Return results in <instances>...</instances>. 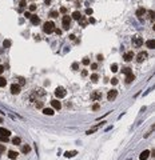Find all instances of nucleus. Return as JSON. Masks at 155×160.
Wrapping results in <instances>:
<instances>
[{
    "label": "nucleus",
    "instance_id": "nucleus-37",
    "mask_svg": "<svg viewBox=\"0 0 155 160\" xmlns=\"http://www.w3.org/2000/svg\"><path fill=\"white\" fill-rule=\"evenodd\" d=\"M24 16L27 17V19H31V16H32V15H31L29 12H25V13H24Z\"/></svg>",
    "mask_w": 155,
    "mask_h": 160
},
{
    "label": "nucleus",
    "instance_id": "nucleus-19",
    "mask_svg": "<svg viewBox=\"0 0 155 160\" xmlns=\"http://www.w3.org/2000/svg\"><path fill=\"white\" fill-rule=\"evenodd\" d=\"M144 13H146V9L144 8H139L138 11H136V15H138V16H142V15H144Z\"/></svg>",
    "mask_w": 155,
    "mask_h": 160
},
{
    "label": "nucleus",
    "instance_id": "nucleus-32",
    "mask_svg": "<svg viewBox=\"0 0 155 160\" xmlns=\"http://www.w3.org/2000/svg\"><path fill=\"white\" fill-rule=\"evenodd\" d=\"M49 15H51V17H57V12H55V11H52Z\"/></svg>",
    "mask_w": 155,
    "mask_h": 160
},
{
    "label": "nucleus",
    "instance_id": "nucleus-42",
    "mask_svg": "<svg viewBox=\"0 0 155 160\" xmlns=\"http://www.w3.org/2000/svg\"><path fill=\"white\" fill-rule=\"evenodd\" d=\"M82 76H87V71H82Z\"/></svg>",
    "mask_w": 155,
    "mask_h": 160
},
{
    "label": "nucleus",
    "instance_id": "nucleus-27",
    "mask_svg": "<svg viewBox=\"0 0 155 160\" xmlns=\"http://www.w3.org/2000/svg\"><path fill=\"white\" fill-rule=\"evenodd\" d=\"M111 71H112V72H116V71H118V64H112V66H111Z\"/></svg>",
    "mask_w": 155,
    "mask_h": 160
},
{
    "label": "nucleus",
    "instance_id": "nucleus-26",
    "mask_svg": "<svg viewBox=\"0 0 155 160\" xmlns=\"http://www.w3.org/2000/svg\"><path fill=\"white\" fill-rule=\"evenodd\" d=\"M4 48H9V47H11V41L9 40H4Z\"/></svg>",
    "mask_w": 155,
    "mask_h": 160
},
{
    "label": "nucleus",
    "instance_id": "nucleus-29",
    "mask_svg": "<svg viewBox=\"0 0 155 160\" xmlns=\"http://www.w3.org/2000/svg\"><path fill=\"white\" fill-rule=\"evenodd\" d=\"M79 20H80V24H82V25H86L87 24V21H86V19H84V17H80Z\"/></svg>",
    "mask_w": 155,
    "mask_h": 160
},
{
    "label": "nucleus",
    "instance_id": "nucleus-40",
    "mask_svg": "<svg viewBox=\"0 0 155 160\" xmlns=\"http://www.w3.org/2000/svg\"><path fill=\"white\" fill-rule=\"evenodd\" d=\"M3 72H4V67H3V66H0V75L3 74Z\"/></svg>",
    "mask_w": 155,
    "mask_h": 160
},
{
    "label": "nucleus",
    "instance_id": "nucleus-18",
    "mask_svg": "<svg viewBox=\"0 0 155 160\" xmlns=\"http://www.w3.org/2000/svg\"><path fill=\"white\" fill-rule=\"evenodd\" d=\"M72 17L75 19V20H79V19L82 17V15H80V12H78V11H75V12L72 13Z\"/></svg>",
    "mask_w": 155,
    "mask_h": 160
},
{
    "label": "nucleus",
    "instance_id": "nucleus-45",
    "mask_svg": "<svg viewBox=\"0 0 155 160\" xmlns=\"http://www.w3.org/2000/svg\"><path fill=\"white\" fill-rule=\"evenodd\" d=\"M0 123H3V119H1V117H0Z\"/></svg>",
    "mask_w": 155,
    "mask_h": 160
},
{
    "label": "nucleus",
    "instance_id": "nucleus-3",
    "mask_svg": "<svg viewBox=\"0 0 155 160\" xmlns=\"http://www.w3.org/2000/svg\"><path fill=\"white\" fill-rule=\"evenodd\" d=\"M142 44H143V39H142V37H138V36L132 37V45H134L135 48H139Z\"/></svg>",
    "mask_w": 155,
    "mask_h": 160
},
{
    "label": "nucleus",
    "instance_id": "nucleus-35",
    "mask_svg": "<svg viewBox=\"0 0 155 160\" xmlns=\"http://www.w3.org/2000/svg\"><path fill=\"white\" fill-rule=\"evenodd\" d=\"M86 13H87V15H92V9H91V8H87V9H86Z\"/></svg>",
    "mask_w": 155,
    "mask_h": 160
},
{
    "label": "nucleus",
    "instance_id": "nucleus-28",
    "mask_svg": "<svg viewBox=\"0 0 155 160\" xmlns=\"http://www.w3.org/2000/svg\"><path fill=\"white\" fill-rule=\"evenodd\" d=\"M98 79H99V76H98V75H96V74H94V75H92V76H91V80H92V82H96Z\"/></svg>",
    "mask_w": 155,
    "mask_h": 160
},
{
    "label": "nucleus",
    "instance_id": "nucleus-16",
    "mask_svg": "<svg viewBox=\"0 0 155 160\" xmlns=\"http://www.w3.org/2000/svg\"><path fill=\"white\" fill-rule=\"evenodd\" d=\"M102 98V94L100 92H94V94L91 95V99H94V100H98V99Z\"/></svg>",
    "mask_w": 155,
    "mask_h": 160
},
{
    "label": "nucleus",
    "instance_id": "nucleus-9",
    "mask_svg": "<svg viewBox=\"0 0 155 160\" xmlns=\"http://www.w3.org/2000/svg\"><path fill=\"white\" fill-rule=\"evenodd\" d=\"M51 105H52L53 109H60V108H61L60 101H57V100H52V101H51Z\"/></svg>",
    "mask_w": 155,
    "mask_h": 160
},
{
    "label": "nucleus",
    "instance_id": "nucleus-39",
    "mask_svg": "<svg viewBox=\"0 0 155 160\" xmlns=\"http://www.w3.org/2000/svg\"><path fill=\"white\" fill-rule=\"evenodd\" d=\"M91 68H92V70H96V68H98V66L94 63V64H91Z\"/></svg>",
    "mask_w": 155,
    "mask_h": 160
},
{
    "label": "nucleus",
    "instance_id": "nucleus-33",
    "mask_svg": "<svg viewBox=\"0 0 155 160\" xmlns=\"http://www.w3.org/2000/svg\"><path fill=\"white\" fill-rule=\"evenodd\" d=\"M111 83H112V84H114V86H115V84H118V79H116V78L111 79Z\"/></svg>",
    "mask_w": 155,
    "mask_h": 160
},
{
    "label": "nucleus",
    "instance_id": "nucleus-5",
    "mask_svg": "<svg viewBox=\"0 0 155 160\" xmlns=\"http://www.w3.org/2000/svg\"><path fill=\"white\" fill-rule=\"evenodd\" d=\"M123 59H124L126 62H131V60L134 59V52H132V51L126 52V53H124V56H123Z\"/></svg>",
    "mask_w": 155,
    "mask_h": 160
},
{
    "label": "nucleus",
    "instance_id": "nucleus-41",
    "mask_svg": "<svg viewBox=\"0 0 155 160\" xmlns=\"http://www.w3.org/2000/svg\"><path fill=\"white\" fill-rule=\"evenodd\" d=\"M72 68H73V70H78V64H76V63H73V64H72Z\"/></svg>",
    "mask_w": 155,
    "mask_h": 160
},
{
    "label": "nucleus",
    "instance_id": "nucleus-11",
    "mask_svg": "<svg viewBox=\"0 0 155 160\" xmlns=\"http://www.w3.org/2000/svg\"><path fill=\"white\" fill-rule=\"evenodd\" d=\"M134 80H135V76L132 75V72L126 75V83H131V82H134Z\"/></svg>",
    "mask_w": 155,
    "mask_h": 160
},
{
    "label": "nucleus",
    "instance_id": "nucleus-15",
    "mask_svg": "<svg viewBox=\"0 0 155 160\" xmlns=\"http://www.w3.org/2000/svg\"><path fill=\"white\" fill-rule=\"evenodd\" d=\"M43 113H44V115H53V109L52 108H44V109H43Z\"/></svg>",
    "mask_w": 155,
    "mask_h": 160
},
{
    "label": "nucleus",
    "instance_id": "nucleus-24",
    "mask_svg": "<svg viewBox=\"0 0 155 160\" xmlns=\"http://www.w3.org/2000/svg\"><path fill=\"white\" fill-rule=\"evenodd\" d=\"M0 141L7 143V141H8V137H7V136H4V135H0Z\"/></svg>",
    "mask_w": 155,
    "mask_h": 160
},
{
    "label": "nucleus",
    "instance_id": "nucleus-6",
    "mask_svg": "<svg viewBox=\"0 0 155 160\" xmlns=\"http://www.w3.org/2000/svg\"><path fill=\"white\" fill-rule=\"evenodd\" d=\"M116 96H118V92H116L115 90H111L110 92L107 94V99H108V100H114Z\"/></svg>",
    "mask_w": 155,
    "mask_h": 160
},
{
    "label": "nucleus",
    "instance_id": "nucleus-31",
    "mask_svg": "<svg viewBox=\"0 0 155 160\" xmlns=\"http://www.w3.org/2000/svg\"><path fill=\"white\" fill-rule=\"evenodd\" d=\"M5 151V147H4V144H0V153H3V152Z\"/></svg>",
    "mask_w": 155,
    "mask_h": 160
},
{
    "label": "nucleus",
    "instance_id": "nucleus-17",
    "mask_svg": "<svg viewBox=\"0 0 155 160\" xmlns=\"http://www.w3.org/2000/svg\"><path fill=\"white\" fill-rule=\"evenodd\" d=\"M76 153H78L76 151H69V152L67 151V152L64 153V156H65V157H73V156L76 155Z\"/></svg>",
    "mask_w": 155,
    "mask_h": 160
},
{
    "label": "nucleus",
    "instance_id": "nucleus-44",
    "mask_svg": "<svg viewBox=\"0 0 155 160\" xmlns=\"http://www.w3.org/2000/svg\"><path fill=\"white\" fill-rule=\"evenodd\" d=\"M92 108H94V109H98V108H99V104H95V105L92 107Z\"/></svg>",
    "mask_w": 155,
    "mask_h": 160
},
{
    "label": "nucleus",
    "instance_id": "nucleus-13",
    "mask_svg": "<svg viewBox=\"0 0 155 160\" xmlns=\"http://www.w3.org/2000/svg\"><path fill=\"white\" fill-rule=\"evenodd\" d=\"M17 155H19V153H17V152H15V151H9L8 152V157H9V159H16V157H17Z\"/></svg>",
    "mask_w": 155,
    "mask_h": 160
},
{
    "label": "nucleus",
    "instance_id": "nucleus-12",
    "mask_svg": "<svg viewBox=\"0 0 155 160\" xmlns=\"http://www.w3.org/2000/svg\"><path fill=\"white\" fill-rule=\"evenodd\" d=\"M31 23H32L33 25H37L39 23H40V19L37 16H31Z\"/></svg>",
    "mask_w": 155,
    "mask_h": 160
},
{
    "label": "nucleus",
    "instance_id": "nucleus-20",
    "mask_svg": "<svg viewBox=\"0 0 155 160\" xmlns=\"http://www.w3.org/2000/svg\"><path fill=\"white\" fill-rule=\"evenodd\" d=\"M21 151L24 152V153H28V152L31 151V147H29V145H24V147H23V149H21Z\"/></svg>",
    "mask_w": 155,
    "mask_h": 160
},
{
    "label": "nucleus",
    "instance_id": "nucleus-34",
    "mask_svg": "<svg viewBox=\"0 0 155 160\" xmlns=\"http://www.w3.org/2000/svg\"><path fill=\"white\" fill-rule=\"evenodd\" d=\"M25 5H27V3H25V0H21V1H20V7L23 8V7H25Z\"/></svg>",
    "mask_w": 155,
    "mask_h": 160
},
{
    "label": "nucleus",
    "instance_id": "nucleus-8",
    "mask_svg": "<svg viewBox=\"0 0 155 160\" xmlns=\"http://www.w3.org/2000/svg\"><path fill=\"white\" fill-rule=\"evenodd\" d=\"M136 58H138V59H136L138 62H143V60H146V59H147V53L146 52H139Z\"/></svg>",
    "mask_w": 155,
    "mask_h": 160
},
{
    "label": "nucleus",
    "instance_id": "nucleus-23",
    "mask_svg": "<svg viewBox=\"0 0 155 160\" xmlns=\"http://www.w3.org/2000/svg\"><path fill=\"white\" fill-rule=\"evenodd\" d=\"M12 143L16 144V145H17V144H20V137H13V139H12Z\"/></svg>",
    "mask_w": 155,
    "mask_h": 160
},
{
    "label": "nucleus",
    "instance_id": "nucleus-43",
    "mask_svg": "<svg viewBox=\"0 0 155 160\" xmlns=\"http://www.w3.org/2000/svg\"><path fill=\"white\" fill-rule=\"evenodd\" d=\"M55 32H56L57 35H60V33H61V31H60V29H55Z\"/></svg>",
    "mask_w": 155,
    "mask_h": 160
},
{
    "label": "nucleus",
    "instance_id": "nucleus-2",
    "mask_svg": "<svg viewBox=\"0 0 155 160\" xmlns=\"http://www.w3.org/2000/svg\"><path fill=\"white\" fill-rule=\"evenodd\" d=\"M65 90L63 88V87H57L56 90H55V95H56V98H64L65 96Z\"/></svg>",
    "mask_w": 155,
    "mask_h": 160
},
{
    "label": "nucleus",
    "instance_id": "nucleus-4",
    "mask_svg": "<svg viewBox=\"0 0 155 160\" xmlns=\"http://www.w3.org/2000/svg\"><path fill=\"white\" fill-rule=\"evenodd\" d=\"M69 24H71V17H69L68 15L63 16V27H64V29H68Z\"/></svg>",
    "mask_w": 155,
    "mask_h": 160
},
{
    "label": "nucleus",
    "instance_id": "nucleus-22",
    "mask_svg": "<svg viewBox=\"0 0 155 160\" xmlns=\"http://www.w3.org/2000/svg\"><path fill=\"white\" fill-rule=\"evenodd\" d=\"M123 74H126V75H128V74H131V68H128V67H126V68H123Z\"/></svg>",
    "mask_w": 155,
    "mask_h": 160
},
{
    "label": "nucleus",
    "instance_id": "nucleus-7",
    "mask_svg": "<svg viewBox=\"0 0 155 160\" xmlns=\"http://www.w3.org/2000/svg\"><path fill=\"white\" fill-rule=\"evenodd\" d=\"M11 92H12L13 95H17L19 92H20V86H17V84H12V86H11Z\"/></svg>",
    "mask_w": 155,
    "mask_h": 160
},
{
    "label": "nucleus",
    "instance_id": "nucleus-30",
    "mask_svg": "<svg viewBox=\"0 0 155 160\" xmlns=\"http://www.w3.org/2000/svg\"><path fill=\"white\" fill-rule=\"evenodd\" d=\"M35 9H36V5H35V4H31V5H29V11H31V12H33Z\"/></svg>",
    "mask_w": 155,
    "mask_h": 160
},
{
    "label": "nucleus",
    "instance_id": "nucleus-21",
    "mask_svg": "<svg viewBox=\"0 0 155 160\" xmlns=\"http://www.w3.org/2000/svg\"><path fill=\"white\" fill-rule=\"evenodd\" d=\"M5 84H7V80H5L4 78H1V76H0V87H4Z\"/></svg>",
    "mask_w": 155,
    "mask_h": 160
},
{
    "label": "nucleus",
    "instance_id": "nucleus-14",
    "mask_svg": "<svg viewBox=\"0 0 155 160\" xmlns=\"http://www.w3.org/2000/svg\"><path fill=\"white\" fill-rule=\"evenodd\" d=\"M0 135H4L8 137L9 135H11V132L8 131V129H5V128H0Z\"/></svg>",
    "mask_w": 155,
    "mask_h": 160
},
{
    "label": "nucleus",
    "instance_id": "nucleus-36",
    "mask_svg": "<svg viewBox=\"0 0 155 160\" xmlns=\"http://www.w3.org/2000/svg\"><path fill=\"white\" fill-rule=\"evenodd\" d=\"M83 64H84V66H88V64H90V60H88V59H84V60H83Z\"/></svg>",
    "mask_w": 155,
    "mask_h": 160
},
{
    "label": "nucleus",
    "instance_id": "nucleus-10",
    "mask_svg": "<svg viewBox=\"0 0 155 160\" xmlns=\"http://www.w3.org/2000/svg\"><path fill=\"white\" fill-rule=\"evenodd\" d=\"M148 156H150V151H143L142 153H140V156H139V159L140 160H147Z\"/></svg>",
    "mask_w": 155,
    "mask_h": 160
},
{
    "label": "nucleus",
    "instance_id": "nucleus-1",
    "mask_svg": "<svg viewBox=\"0 0 155 160\" xmlns=\"http://www.w3.org/2000/svg\"><path fill=\"white\" fill-rule=\"evenodd\" d=\"M43 31H44L45 33H51L55 31V24H53L52 21H47L44 24V27H43Z\"/></svg>",
    "mask_w": 155,
    "mask_h": 160
},
{
    "label": "nucleus",
    "instance_id": "nucleus-25",
    "mask_svg": "<svg viewBox=\"0 0 155 160\" xmlns=\"http://www.w3.org/2000/svg\"><path fill=\"white\" fill-rule=\"evenodd\" d=\"M147 47H148V48H154V40H148V41H147Z\"/></svg>",
    "mask_w": 155,
    "mask_h": 160
},
{
    "label": "nucleus",
    "instance_id": "nucleus-38",
    "mask_svg": "<svg viewBox=\"0 0 155 160\" xmlns=\"http://www.w3.org/2000/svg\"><path fill=\"white\" fill-rule=\"evenodd\" d=\"M60 12H61V13H65V12H67V8H65V7H61V8H60Z\"/></svg>",
    "mask_w": 155,
    "mask_h": 160
}]
</instances>
